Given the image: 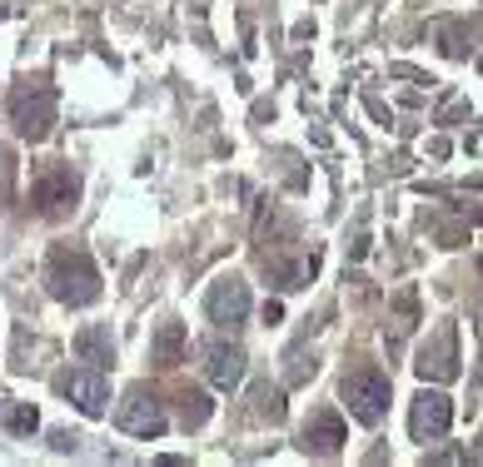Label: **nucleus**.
Segmentation results:
<instances>
[{
  "label": "nucleus",
  "mask_w": 483,
  "mask_h": 467,
  "mask_svg": "<svg viewBox=\"0 0 483 467\" xmlns=\"http://www.w3.org/2000/svg\"><path fill=\"white\" fill-rule=\"evenodd\" d=\"M249 402H255V418L265 422H285V388H269V383H255V392H249Z\"/></svg>",
  "instance_id": "2eb2a0df"
},
{
  "label": "nucleus",
  "mask_w": 483,
  "mask_h": 467,
  "mask_svg": "<svg viewBox=\"0 0 483 467\" xmlns=\"http://www.w3.org/2000/svg\"><path fill=\"white\" fill-rule=\"evenodd\" d=\"M344 408H349L354 422L374 428V422L388 412V378L379 368H359V373L344 378Z\"/></svg>",
  "instance_id": "7ed1b4c3"
},
{
  "label": "nucleus",
  "mask_w": 483,
  "mask_h": 467,
  "mask_svg": "<svg viewBox=\"0 0 483 467\" xmlns=\"http://www.w3.org/2000/svg\"><path fill=\"white\" fill-rule=\"evenodd\" d=\"M10 124H15L20 140L40 144L50 134V124H55V84L45 80H25L10 90Z\"/></svg>",
  "instance_id": "f03ea898"
},
{
  "label": "nucleus",
  "mask_w": 483,
  "mask_h": 467,
  "mask_svg": "<svg viewBox=\"0 0 483 467\" xmlns=\"http://www.w3.org/2000/svg\"><path fill=\"white\" fill-rule=\"evenodd\" d=\"M45 283L50 299L70 303V309H86V303L100 299V269L86 249H70V243H55L45 263Z\"/></svg>",
  "instance_id": "f257e3e1"
},
{
  "label": "nucleus",
  "mask_w": 483,
  "mask_h": 467,
  "mask_svg": "<svg viewBox=\"0 0 483 467\" xmlns=\"http://www.w3.org/2000/svg\"><path fill=\"white\" fill-rule=\"evenodd\" d=\"M209 418V398L199 388H180V422L185 428H199Z\"/></svg>",
  "instance_id": "dca6fc26"
},
{
  "label": "nucleus",
  "mask_w": 483,
  "mask_h": 467,
  "mask_svg": "<svg viewBox=\"0 0 483 467\" xmlns=\"http://www.w3.org/2000/svg\"><path fill=\"white\" fill-rule=\"evenodd\" d=\"M414 373L424 378V383H448V378H458V328L454 323H438L434 328V338L418 348Z\"/></svg>",
  "instance_id": "423d86ee"
},
{
  "label": "nucleus",
  "mask_w": 483,
  "mask_h": 467,
  "mask_svg": "<svg viewBox=\"0 0 483 467\" xmlns=\"http://www.w3.org/2000/svg\"><path fill=\"white\" fill-rule=\"evenodd\" d=\"M185 358V323H165L155 333V363L160 368H175Z\"/></svg>",
  "instance_id": "4468645a"
},
{
  "label": "nucleus",
  "mask_w": 483,
  "mask_h": 467,
  "mask_svg": "<svg viewBox=\"0 0 483 467\" xmlns=\"http://www.w3.org/2000/svg\"><path fill=\"white\" fill-rule=\"evenodd\" d=\"M75 353H80V363H90V368L115 363V338H110V328H80V333H75Z\"/></svg>",
  "instance_id": "ddd939ff"
},
{
  "label": "nucleus",
  "mask_w": 483,
  "mask_h": 467,
  "mask_svg": "<svg viewBox=\"0 0 483 467\" xmlns=\"http://www.w3.org/2000/svg\"><path fill=\"white\" fill-rule=\"evenodd\" d=\"M245 363H249V358H245V348H239V343H209V348H205V378H209L215 388H225V392L239 388Z\"/></svg>",
  "instance_id": "9b49d317"
},
{
  "label": "nucleus",
  "mask_w": 483,
  "mask_h": 467,
  "mask_svg": "<svg viewBox=\"0 0 483 467\" xmlns=\"http://www.w3.org/2000/svg\"><path fill=\"white\" fill-rule=\"evenodd\" d=\"M115 428L130 432V438H160V432L170 428V418H165V402L155 398L150 388L135 383L130 392H125V402L115 408Z\"/></svg>",
  "instance_id": "20e7f679"
},
{
  "label": "nucleus",
  "mask_w": 483,
  "mask_h": 467,
  "mask_svg": "<svg viewBox=\"0 0 483 467\" xmlns=\"http://www.w3.org/2000/svg\"><path fill=\"white\" fill-rule=\"evenodd\" d=\"M10 428H15V432H35V428H40V412H35V402H20V408L10 412Z\"/></svg>",
  "instance_id": "f3484780"
},
{
  "label": "nucleus",
  "mask_w": 483,
  "mask_h": 467,
  "mask_svg": "<svg viewBox=\"0 0 483 467\" xmlns=\"http://www.w3.org/2000/svg\"><path fill=\"white\" fill-rule=\"evenodd\" d=\"M80 199V174L70 164H50L45 174L35 179V209L45 219H65Z\"/></svg>",
  "instance_id": "0eeeda50"
},
{
  "label": "nucleus",
  "mask_w": 483,
  "mask_h": 467,
  "mask_svg": "<svg viewBox=\"0 0 483 467\" xmlns=\"http://www.w3.org/2000/svg\"><path fill=\"white\" fill-rule=\"evenodd\" d=\"M75 442H80L75 432H55V448H60V452H75Z\"/></svg>",
  "instance_id": "a211bd4d"
},
{
  "label": "nucleus",
  "mask_w": 483,
  "mask_h": 467,
  "mask_svg": "<svg viewBox=\"0 0 483 467\" xmlns=\"http://www.w3.org/2000/svg\"><path fill=\"white\" fill-rule=\"evenodd\" d=\"M205 313H209V323H215V328H229V333H235V328L249 318V283L239 279V273L215 279V283H209V293H205Z\"/></svg>",
  "instance_id": "39448f33"
},
{
  "label": "nucleus",
  "mask_w": 483,
  "mask_h": 467,
  "mask_svg": "<svg viewBox=\"0 0 483 467\" xmlns=\"http://www.w3.org/2000/svg\"><path fill=\"white\" fill-rule=\"evenodd\" d=\"M265 269H269V279H275L279 289H309V279H314V269H319V259H314V253L269 259V253H265Z\"/></svg>",
  "instance_id": "f8f14e48"
},
{
  "label": "nucleus",
  "mask_w": 483,
  "mask_h": 467,
  "mask_svg": "<svg viewBox=\"0 0 483 467\" xmlns=\"http://www.w3.org/2000/svg\"><path fill=\"white\" fill-rule=\"evenodd\" d=\"M344 418L334 408H319L309 422L299 428V448L304 452H314V458H339V448H344Z\"/></svg>",
  "instance_id": "9d476101"
},
{
  "label": "nucleus",
  "mask_w": 483,
  "mask_h": 467,
  "mask_svg": "<svg viewBox=\"0 0 483 467\" xmlns=\"http://www.w3.org/2000/svg\"><path fill=\"white\" fill-rule=\"evenodd\" d=\"M65 398L75 402L80 412H86V418H105V412H110V378H105V368H70L65 373Z\"/></svg>",
  "instance_id": "1a4fd4ad"
},
{
  "label": "nucleus",
  "mask_w": 483,
  "mask_h": 467,
  "mask_svg": "<svg viewBox=\"0 0 483 467\" xmlns=\"http://www.w3.org/2000/svg\"><path fill=\"white\" fill-rule=\"evenodd\" d=\"M448 428H454V402H448V392L424 388L414 398V408H408V432H414V442H438Z\"/></svg>",
  "instance_id": "6e6552de"
}]
</instances>
